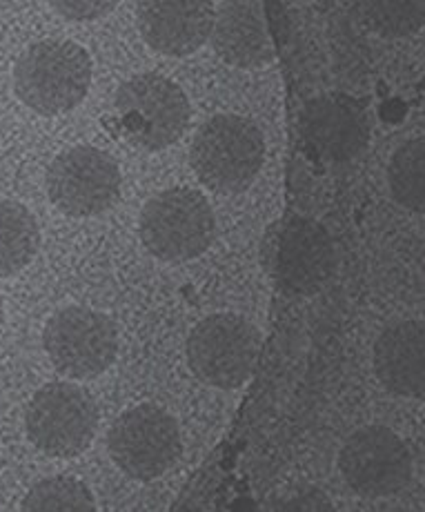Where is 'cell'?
Masks as SVG:
<instances>
[{
	"label": "cell",
	"instance_id": "cell-1",
	"mask_svg": "<svg viewBox=\"0 0 425 512\" xmlns=\"http://www.w3.org/2000/svg\"><path fill=\"white\" fill-rule=\"evenodd\" d=\"M92 83V58L72 41H41L18 56L14 92L29 110L56 116L83 103Z\"/></svg>",
	"mask_w": 425,
	"mask_h": 512
},
{
	"label": "cell",
	"instance_id": "cell-2",
	"mask_svg": "<svg viewBox=\"0 0 425 512\" xmlns=\"http://www.w3.org/2000/svg\"><path fill=\"white\" fill-rule=\"evenodd\" d=\"M263 156L265 141L259 127L241 116L219 114L196 132L190 163L205 187L219 194H239L261 172Z\"/></svg>",
	"mask_w": 425,
	"mask_h": 512
},
{
	"label": "cell",
	"instance_id": "cell-3",
	"mask_svg": "<svg viewBox=\"0 0 425 512\" xmlns=\"http://www.w3.org/2000/svg\"><path fill=\"white\" fill-rule=\"evenodd\" d=\"M116 114L125 139L143 152H158L181 139L190 123V101L170 78L141 74L116 92Z\"/></svg>",
	"mask_w": 425,
	"mask_h": 512
},
{
	"label": "cell",
	"instance_id": "cell-4",
	"mask_svg": "<svg viewBox=\"0 0 425 512\" xmlns=\"http://www.w3.org/2000/svg\"><path fill=\"white\" fill-rule=\"evenodd\" d=\"M214 232L212 205L192 187H172L156 194L141 214L145 248L163 261L196 259L210 248Z\"/></svg>",
	"mask_w": 425,
	"mask_h": 512
},
{
	"label": "cell",
	"instance_id": "cell-5",
	"mask_svg": "<svg viewBox=\"0 0 425 512\" xmlns=\"http://www.w3.org/2000/svg\"><path fill=\"white\" fill-rule=\"evenodd\" d=\"M27 437L49 457H76L90 446L98 428V408L76 383H47L29 401Z\"/></svg>",
	"mask_w": 425,
	"mask_h": 512
},
{
	"label": "cell",
	"instance_id": "cell-6",
	"mask_svg": "<svg viewBox=\"0 0 425 512\" xmlns=\"http://www.w3.org/2000/svg\"><path fill=\"white\" fill-rule=\"evenodd\" d=\"M261 334L236 314H212L187 339V361L196 379L214 388H239L252 377Z\"/></svg>",
	"mask_w": 425,
	"mask_h": 512
},
{
	"label": "cell",
	"instance_id": "cell-7",
	"mask_svg": "<svg viewBox=\"0 0 425 512\" xmlns=\"http://www.w3.org/2000/svg\"><path fill=\"white\" fill-rule=\"evenodd\" d=\"M43 346L52 366L65 377L94 379L114 363L118 334L107 314L74 305L49 317Z\"/></svg>",
	"mask_w": 425,
	"mask_h": 512
},
{
	"label": "cell",
	"instance_id": "cell-8",
	"mask_svg": "<svg viewBox=\"0 0 425 512\" xmlns=\"http://www.w3.org/2000/svg\"><path fill=\"white\" fill-rule=\"evenodd\" d=\"M107 450L127 477L156 479L181 455L179 423L156 406H136L112 423Z\"/></svg>",
	"mask_w": 425,
	"mask_h": 512
},
{
	"label": "cell",
	"instance_id": "cell-9",
	"mask_svg": "<svg viewBox=\"0 0 425 512\" xmlns=\"http://www.w3.org/2000/svg\"><path fill=\"white\" fill-rule=\"evenodd\" d=\"M47 194L67 216H96L121 194V170L114 156L98 147H69L47 170Z\"/></svg>",
	"mask_w": 425,
	"mask_h": 512
},
{
	"label": "cell",
	"instance_id": "cell-10",
	"mask_svg": "<svg viewBox=\"0 0 425 512\" xmlns=\"http://www.w3.org/2000/svg\"><path fill=\"white\" fill-rule=\"evenodd\" d=\"M339 470L357 495L388 497L412 479V452L405 441L383 426H368L345 441Z\"/></svg>",
	"mask_w": 425,
	"mask_h": 512
},
{
	"label": "cell",
	"instance_id": "cell-11",
	"mask_svg": "<svg viewBox=\"0 0 425 512\" xmlns=\"http://www.w3.org/2000/svg\"><path fill=\"white\" fill-rule=\"evenodd\" d=\"M303 139L312 150L334 163L357 156L370 136L368 116L350 96H321L305 105L301 116Z\"/></svg>",
	"mask_w": 425,
	"mask_h": 512
},
{
	"label": "cell",
	"instance_id": "cell-12",
	"mask_svg": "<svg viewBox=\"0 0 425 512\" xmlns=\"http://www.w3.org/2000/svg\"><path fill=\"white\" fill-rule=\"evenodd\" d=\"M145 43L167 56H187L212 34L214 9L205 0H145L136 9Z\"/></svg>",
	"mask_w": 425,
	"mask_h": 512
},
{
	"label": "cell",
	"instance_id": "cell-13",
	"mask_svg": "<svg viewBox=\"0 0 425 512\" xmlns=\"http://www.w3.org/2000/svg\"><path fill=\"white\" fill-rule=\"evenodd\" d=\"M336 256L328 230L312 219H294L279 243V279L294 294H314L330 279Z\"/></svg>",
	"mask_w": 425,
	"mask_h": 512
},
{
	"label": "cell",
	"instance_id": "cell-14",
	"mask_svg": "<svg viewBox=\"0 0 425 512\" xmlns=\"http://www.w3.org/2000/svg\"><path fill=\"white\" fill-rule=\"evenodd\" d=\"M374 372L399 397L425 395V328L423 321H401L385 330L374 346Z\"/></svg>",
	"mask_w": 425,
	"mask_h": 512
},
{
	"label": "cell",
	"instance_id": "cell-15",
	"mask_svg": "<svg viewBox=\"0 0 425 512\" xmlns=\"http://www.w3.org/2000/svg\"><path fill=\"white\" fill-rule=\"evenodd\" d=\"M212 45L225 63L259 67L272 58V36L259 3H225L214 14Z\"/></svg>",
	"mask_w": 425,
	"mask_h": 512
},
{
	"label": "cell",
	"instance_id": "cell-16",
	"mask_svg": "<svg viewBox=\"0 0 425 512\" xmlns=\"http://www.w3.org/2000/svg\"><path fill=\"white\" fill-rule=\"evenodd\" d=\"M41 232L34 214L16 201H0V279L27 268L38 252Z\"/></svg>",
	"mask_w": 425,
	"mask_h": 512
},
{
	"label": "cell",
	"instance_id": "cell-17",
	"mask_svg": "<svg viewBox=\"0 0 425 512\" xmlns=\"http://www.w3.org/2000/svg\"><path fill=\"white\" fill-rule=\"evenodd\" d=\"M390 190L403 208L423 212L425 208V141L412 139L394 152L388 170Z\"/></svg>",
	"mask_w": 425,
	"mask_h": 512
},
{
	"label": "cell",
	"instance_id": "cell-18",
	"mask_svg": "<svg viewBox=\"0 0 425 512\" xmlns=\"http://www.w3.org/2000/svg\"><path fill=\"white\" fill-rule=\"evenodd\" d=\"M25 512H90L96 508L94 495L83 481L72 477H52L27 492Z\"/></svg>",
	"mask_w": 425,
	"mask_h": 512
},
{
	"label": "cell",
	"instance_id": "cell-19",
	"mask_svg": "<svg viewBox=\"0 0 425 512\" xmlns=\"http://www.w3.org/2000/svg\"><path fill=\"white\" fill-rule=\"evenodd\" d=\"M372 27L385 36H405L423 25V3H370L365 9Z\"/></svg>",
	"mask_w": 425,
	"mask_h": 512
},
{
	"label": "cell",
	"instance_id": "cell-20",
	"mask_svg": "<svg viewBox=\"0 0 425 512\" xmlns=\"http://www.w3.org/2000/svg\"><path fill=\"white\" fill-rule=\"evenodd\" d=\"M58 14H63L69 21H92V18H101L110 14L116 3H90V0H78V3H69V0H56L52 3Z\"/></svg>",
	"mask_w": 425,
	"mask_h": 512
},
{
	"label": "cell",
	"instance_id": "cell-21",
	"mask_svg": "<svg viewBox=\"0 0 425 512\" xmlns=\"http://www.w3.org/2000/svg\"><path fill=\"white\" fill-rule=\"evenodd\" d=\"M3 323H5V310H3V301H0V332H3Z\"/></svg>",
	"mask_w": 425,
	"mask_h": 512
}]
</instances>
